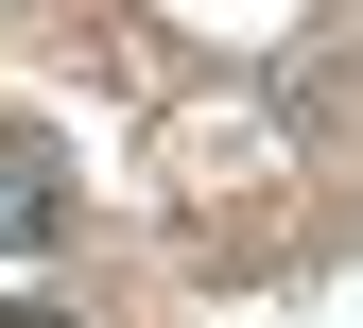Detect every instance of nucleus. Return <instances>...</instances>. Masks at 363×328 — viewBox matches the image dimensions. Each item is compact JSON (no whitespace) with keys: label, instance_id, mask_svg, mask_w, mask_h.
Segmentation results:
<instances>
[{"label":"nucleus","instance_id":"obj_1","mask_svg":"<svg viewBox=\"0 0 363 328\" xmlns=\"http://www.w3.org/2000/svg\"><path fill=\"white\" fill-rule=\"evenodd\" d=\"M52 242H69V156L0 138V259H52Z\"/></svg>","mask_w":363,"mask_h":328},{"label":"nucleus","instance_id":"obj_2","mask_svg":"<svg viewBox=\"0 0 363 328\" xmlns=\"http://www.w3.org/2000/svg\"><path fill=\"white\" fill-rule=\"evenodd\" d=\"M0 328H86V311H52V294H18V311H0Z\"/></svg>","mask_w":363,"mask_h":328}]
</instances>
